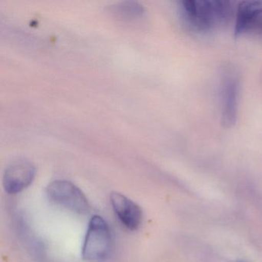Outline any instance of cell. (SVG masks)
Listing matches in <instances>:
<instances>
[{
	"label": "cell",
	"instance_id": "3",
	"mask_svg": "<svg viewBox=\"0 0 262 262\" xmlns=\"http://www.w3.org/2000/svg\"><path fill=\"white\" fill-rule=\"evenodd\" d=\"M113 237L110 226L103 217L95 215L89 223L85 234L82 257L90 262H100L110 256Z\"/></svg>",
	"mask_w": 262,
	"mask_h": 262
},
{
	"label": "cell",
	"instance_id": "7",
	"mask_svg": "<svg viewBox=\"0 0 262 262\" xmlns=\"http://www.w3.org/2000/svg\"><path fill=\"white\" fill-rule=\"evenodd\" d=\"M110 202L124 226L133 231L139 228L142 222V211L137 204L119 192L112 193Z\"/></svg>",
	"mask_w": 262,
	"mask_h": 262
},
{
	"label": "cell",
	"instance_id": "8",
	"mask_svg": "<svg viewBox=\"0 0 262 262\" xmlns=\"http://www.w3.org/2000/svg\"><path fill=\"white\" fill-rule=\"evenodd\" d=\"M119 13L122 15H125L127 16H136L138 15L142 14L143 12V8L136 3H122L119 7Z\"/></svg>",
	"mask_w": 262,
	"mask_h": 262
},
{
	"label": "cell",
	"instance_id": "2",
	"mask_svg": "<svg viewBox=\"0 0 262 262\" xmlns=\"http://www.w3.org/2000/svg\"><path fill=\"white\" fill-rule=\"evenodd\" d=\"M221 125L225 128L235 125L238 113L241 77L238 70L232 63H224L219 71Z\"/></svg>",
	"mask_w": 262,
	"mask_h": 262
},
{
	"label": "cell",
	"instance_id": "9",
	"mask_svg": "<svg viewBox=\"0 0 262 262\" xmlns=\"http://www.w3.org/2000/svg\"><path fill=\"white\" fill-rule=\"evenodd\" d=\"M236 262H246V261H245V260H237V261H236Z\"/></svg>",
	"mask_w": 262,
	"mask_h": 262
},
{
	"label": "cell",
	"instance_id": "5",
	"mask_svg": "<svg viewBox=\"0 0 262 262\" xmlns=\"http://www.w3.org/2000/svg\"><path fill=\"white\" fill-rule=\"evenodd\" d=\"M262 34V2L245 1L236 9L234 35L236 37Z\"/></svg>",
	"mask_w": 262,
	"mask_h": 262
},
{
	"label": "cell",
	"instance_id": "4",
	"mask_svg": "<svg viewBox=\"0 0 262 262\" xmlns=\"http://www.w3.org/2000/svg\"><path fill=\"white\" fill-rule=\"evenodd\" d=\"M47 194L52 201L73 212L86 214L90 211L88 199L77 186L68 181L57 180L47 187Z\"/></svg>",
	"mask_w": 262,
	"mask_h": 262
},
{
	"label": "cell",
	"instance_id": "1",
	"mask_svg": "<svg viewBox=\"0 0 262 262\" xmlns=\"http://www.w3.org/2000/svg\"><path fill=\"white\" fill-rule=\"evenodd\" d=\"M179 10L188 30L196 34L208 35L229 24L234 7L229 1L185 0L180 2Z\"/></svg>",
	"mask_w": 262,
	"mask_h": 262
},
{
	"label": "cell",
	"instance_id": "6",
	"mask_svg": "<svg viewBox=\"0 0 262 262\" xmlns=\"http://www.w3.org/2000/svg\"><path fill=\"white\" fill-rule=\"evenodd\" d=\"M36 174L34 165L27 161L15 162L7 168L4 176V187L9 194H17L33 182Z\"/></svg>",
	"mask_w": 262,
	"mask_h": 262
}]
</instances>
